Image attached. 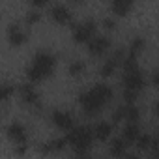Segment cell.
<instances>
[{
    "label": "cell",
    "instance_id": "8fae6325",
    "mask_svg": "<svg viewBox=\"0 0 159 159\" xmlns=\"http://www.w3.org/2000/svg\"><path fill=\"white\" fill-rule=\"evenodd\" d=\"M114 129L116 124L112 120H99L92 125V133H94V140L96 142H107L111 137H114Z\"/></svg>",
    "mask_w": 159,
    "mask_h": 159
},
{
    "label": "cell",
    "instance_id": "6da1fadb",
    "mask_svg": "<svg viewBox=\"0 0 159 159\" xmlns=\"http://www.w3.org/2000/svg\"><path fill=\"white\" fill-rule=\"evenodd\" d=\"M114 98V90L109 83L101 81V83H96L92 86H88L86 90H83L79 94V105H81V111L86 114V116H98L101 114L107 105H111Z\"/></svg>",
    "mask_w": 159,
    "mask_h": 159
},
{
    "label": "cell",
    "instance_id": "e0dca14e",
    "mask_svg": "<svg viewBox=\"0 0 159 159\" xmlns=\"http://www.w3.org/2000/svg\"><path fill=\"white\" fill-rule=\"evenodd\" d=\"M15 92H17V90H15L13 84H10V83H0V103L8 101Z\"/></svg>",
    "mask_w": 159,
    "mask_h": 159
},
{
    "label": "cell",
    "instance_id": "277c9868",
    "mask_svg": "<svg viewBox=\"0 0 159 159\" xmlns=\"http://www.w3.org/2000/svg\"><path fill=\"white\" fill-rule=\"evenodd\" d=\"M99 32V23L94 19H84L81 23H75L71 28V38L77 45H86L96 34Z\"/></svg>",
    "mask_w": 159,
    "mask_h": 159
},
{
    "label": "cell",
    "instance_id": "7c38bea8",
    "mask_svg": "<svg viewBox=\"0 0 159 159\" xmlns=\"http://www.w3.org/2000/svg\"><path fill=\"white\" fill-rule=\"evenodd\" d=\"M19 98L21 101L26 105V107H36L39 105V90H38V84H32V83H23L19 86Z\"/></svg>",
    "mask_w": 159,
    "mask_h": 159
},
{
    "label": "cell",
    "instance_id": "52a82bcc",
    "mask_svg": "<svg viewBox=\"0 0 159 159\" xmlns=\"http://www.w3.org/2000/svg\"><path fill=\"white\" fill-rule=\"evenodd\" d=\"M49 17L58 26H69V25H73V11L66 4H52L49 8Z\"/></svg>",
    "mask_w": 159,
    "mask_h": 159
},
{
    "label": "cell",
    "instance_id": "d6986e66",
    "mask_svg": "<svg viewBox=\"0 0 159 159\" xmlns=\"http://www.w3.org/2000/svg\"><path fill=\"white\" fill-rule=\"evenodd\" d=\"M28 4H30L34 10H43V8L51 6V0H28Z\"/></svg>",
    "mask_w": 159,
    "mask_h": 159
},
{
    "label": "cell",
    "instance_id": "9c48e42d",
    "mask_svg": "<svg viewBox=\"0 0 159 159\" xmlns=\"http://www.w3.org/2000/svg\"><path fill=\"white\" fill-rule=\"evenodd\" d=\"M103 64L99 67V77L101 79H111L118 69H120V64H122V58H124V51H116L112 54H107L103 56Z\"/></svg>",
    "mask_w": 159,
    "mask_h": 159
},
{
    "label": "cell",
    "instance_id": "44dd1931",
    "mask_svg": "<svg viewBox=\"0 0 159 159\" xmlns=\"http://www.w3.org/2000/svg\"><path fill=\"white\" fill-rule=\"evenodd\" d=\"M69 2H71V4H75V6H79V4H83L84 0H69Z\"/></svg>",
    "mask_w": 159,
    "mask_h": 159
},
{
    "label": "cell",
    "instance_id": "30bf717a",
    "mask_svg": "<svg viewBox=\"0 0 159 159\" xmlns=\"http://www.w3.org/2000/svg\"><path fill=\"white\" fill-rule=\"evenodd\" d=\"M51 122H52V125L58 129V131H62V133H66V131H69L77 122H75V116L69 112V111H66V109H54L52 112H51Z\"/></svg>",
    "mask_w": 159,
    "mask_h": 159
},
{
    "label": "cell",
    "instance_id": "9a60e30c",
    "mask_svg": "<svg viewBox=\"0 0 159 159\" xmlns=\"http://www.w3.org/2000/svg\"><path fill=\"white\" fill-rule=\"evenodd\" d=\"M107 144H109V153L112 157H127L129 155V148L131 146L122 137H111L107 140Z\"/></svg>",
    "mask_w": 159,
    "mask_h": 159
},
{
    "label": "cell",
    "instance_id": "ba28073f",
    "mask_svg": "<svg viewBox=\"0 0 159 159\" xmlns=\"http://www.w3.org/2000/svg\"><path fill=\"white\" fill-rule=\"evenodd\" d=\"M6 39L11 47H23L26 41H28V30H26V25H21V23H11L6 30Z\"/></svg>",
    "mask_w": 159,
    "mask_h": 159
},
{
    "label": "cell",
    "instance_id": "ac0fdd59",
    "mask_svg": "<svg viewBox=\"0 0 159 159\" xmlns=\"http://www.w3.org/2000/svg\"><path fill=\"white\" fill-rule=\"evenodd\" d=\"M41 21V13H39V10H30L26 15H25V25L26 26H34V25H38Z\"/></svg>",
    "mask_w": 159,
    "mask_h": 159
},
{
    "label": "cell",
    "instance_id": "4fadbf2b",
    "mask_svg": "<svg viewBox=\"0 0 159 159\" xmlns=\"http://www.w3.org/2000/svg\"><path fill=\"white\" fill-rule=\"evenodd\" d=\"M109 10H111L112 17L124 19V17H127L135 10V0H111Z\"/></svg>",
    "mask_w": 159,
    "mask_h": 159
},
{
    "label": "cell",
    "instance_id": "2e32d148",
    "mask_svg": "<svg viewBox=\"0 0 159 159\" xmlns=\"http://www.w3.org/2000/svg\"><path fill=\"white\" fill-rule=\"evenodd\" d=\"M84 71H86V62H84V60H73V62L67 66V75L73 77V79L84 75Z\"/></svg>",
    "mask_w": 159,
    "mask_h": 159
},
{
    "label": "cell",
    "instance_id": "ffe728a7",
    "mask_svg": "<svg viewBox=\"0 0 159 159\" xmlns=\"http://www.w3.org/2000/svg\"><path fill=\"white\" fill-rule=\"evenodd\" d=\"M103 26H105L107 30H114V28H116V21H114V19H105V21H103Z\"/></svg>",
    "mask_w": 159,
    "mask_h": 159
},
{
    "label": "cell",
    "instance_id": "3957f363",
    "mask_svg": "<svg viewBox=\"0 0 159 159\" xmlns=\"http://www.w3.org/2000/svg\"><path fill=\"white\" fill-rule=\"evenodd\" d=\"M64 139H66L67 148L77 155L90 153V150L96 142L94 133H92V125H83V124H75L69 131H66Z\"/></svg>",
    "mask_w": 159,
    "mask_h": 159
},
{
    "label": "cell",
    "instance_id": "7a4b0ae2",
    "mask_svg": "<svg viewBox=\"0 0 159 159\" xmlns=\"http://www.w3.org/2000/svg\"><path fill=\"white\" fill-rule=\"evenodd\" d=\"M54 67H56L54 52H51L47 49H41L28 62V66L25 69V77L32 84H41V83L47 81V79H51V75L54 73Z\"/></svg>",
    "mask_w": 159,
    "mask_h": 159
},
{
    "label": "cell",
    "instance_id": "5b68a950",
    "mask_svg": "<svg viewBox=\"0 0 159 159\" xmlns=\"http://www.w3.org/2000/svg\"><path fill=\"white\" fill-rule=\"evenodd\" d=\"M86 51H88V54L92 56V58H103V56H107L109 52H111V49H112V39H111V36L109 34H96L86 45Z\"/></svg>",
    "mask_w": 159,
    "mask_h": 159
},
{
    "label": "cell",
    "instance_id": "5bb4252c",
    "mask_svg": "<svg viewBox=\"0 0 159 159\" xmlns=\"http://www.w3.org/2000/svg\"><path fill=\"white\" fill-rule=\"evenodd\" d=\"M122 124H124V125H122L120 137H122L129 146H133L135 140L139 139V135L142 133V129H140V122H122Z\"/></svg>",
    "mask_w": 159,
    "mask_h": 159
},
{
    "label": "cell",
    "instance_id": "8992f818",
    "mask_svg": "<svg viewBox=\"0 0 159 159\" xmlns=\"http://www.w3.org/2000/svg\"><path fill=\"white\" fill-rule=\"evenodd\" d=\"M6 137H8V140H10L13 146L21 148V150H25L26 144H28V129H26V125L21 124V122H11V124H8V125H6Z\"/></svg>",
    "mask_w": 159,
    "mask_h": 159
}]
</instances>
